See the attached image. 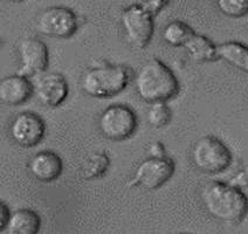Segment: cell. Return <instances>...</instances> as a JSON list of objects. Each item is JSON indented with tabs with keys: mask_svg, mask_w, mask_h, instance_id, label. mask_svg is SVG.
Here are the masks:
<instances>
[{
	"mask_svg": "<svg viewBox=\"0 0 248 234\" xmlns=\"http://www.w3.org/2000/svg\"><path fill=\"white\" fill-rule=\"evenodd\" d=\"M200 198L210 216L226 224H239L248 213L246 194L228 183H207L202 187Z\"/></svg>",
	"mask_w": 248,
	"mask_h": 234,
	"instance_id": "1",
	"label": "cell"
},
{
	"mask_svg": "<svg viewBox=\"0 0 248 234\" xmlns=\"http://www.w3.org/2000/svg\"><path fill=\"white\" fill-rule=\"evenodd\" d=\"M135 88L148 103L166 102L178 94L179 83L173 72L158 59L152 58L140 66L135 76Z\"/></svg>",
	"mask_w": 248,
	"mask_h": 234,
	"instance_id": "2",
	"label": "cell"
},
{
	"mask_svg": "<svg viewBox=\"0 0 248 234\" xmlns=\"http://www.w3.org/2000/svg\"><path fill=\"white\" fill-rule=\"evenodd\" d=\"M129 69L121 64H106L87 70L81 78V88L93 97H110L125 88Z\"/></svg>",
	"mask_w": 248,
	"mask_h": 234,
	"instance_id": "3",
	"label": "cell"
},
{
	"mask_svg": "<svg viewBox=\"0 0 248 234\" xmlns=\"http://www.w3.org/2000/svg\"><path fill=\"white\" fill-rule=\"evenodd\" d=\"M193 164L206 173H219L232 163V152L222 140L214 136H204L194 143L191 152Z\"/></svg>",
	"mask_w": 248,
	"mask_h": 234,
	"instance_id": "4",
	"label": "cell"
},
{
	"mask_svg": "<svg viewBox=\"0 0 248 234\" xmlns=\"http://www.w3.org/2000/svg\"><path fill=\"white\" fill-rule=\"evenodd\" d=\"M137 116L125 104H112L104 109L98 118V128L107 138L123 140L137 129Z\"/></svg>",
	"mask_w": 248,
	"mask_h": 234,
	"instance_id": "5",
	"label": "cell"
},
{
	"mask_svg": "<svg viewBox=\"0 0 248 234\" xmlns=\"http://www.w3.org/2000/svg\"><path fill=\"white\" fill-rule=\"evenodd\" d=\"M152 14L142 4H132L124 8L121 21L125 32L126 40L132 47L144 48L154 34Z\"/></svg>",
	"mask_w": 248,
	"mask_h": 234,
	"instance_id": "6",
	"label": "cell"
},
{
	"mask_svg": "<svg viewBox=\"0 0 248 234\" xmlns=\"http://www.w3.org/2000/svg\"><path fill=\"white\" fill-rule=\"evenodd\" d=\"M78 27L75 12L64 6H50L41 11L36 18V28L42 34L55 38H69Z\"/></svg>",
	"mask_w": 248,
	"mask_h": 234,
	"instance_id": "7",
	"label": "cell"
},
{
	"mask_svg": "<svg viewBox=\"0 0 248 234\" xmlns=\"http://www.w3.org/2000/svg\"><path fill=\"white\" fill-rule=\"evenodd\" d=\"M174 173V163L169 157H150L143 160L137 166L135 171L134 182L136 184L146 188V190H156L163 186Z\"/></svg>",
	"mask_w": 248,
	"mask_h": 234,
	"instance_id": "8",
	"label": "cell"
},
{
	"mask_svg": "<svg viewBox=\"0 0 248 234\" xmlns=\"http://www.w3.org/2000/svg\"><path fill=\"white\" fill-rule=\"evenodd\" d=\"M21 67L19 75L33 76L40 75L47 69L49 60V53L46 44L40 39L30 36L22 39L19 44Z\"/></svg>",
	"mask_w": 248,
	"mask_h": 234,
	"instance_id": "9",
	"label": "cell"
},
{
	"mask_svg": "<svg viewBox=\"0 0 248 234\" xmlns=\"http://www.w3.org/2000/svg\"><path fill=\"white\" fill-rule=\"evenodd\" d=\"M46 132V123L38 114L24 111L11 124V135L20 146L32 148L40 143Z\"/></svg>",
	"mask_w": 248,
	"mask_h": 234,
	"instance_id": "10",
	"label": "cell"
},
{
	"mask_svg": "<svg viewBox=\"0 0 248 234\" xmlns=\"http://www.w3.org/2000/svg\"><path fill=\"white\" fill-rule=\"evenodd\" d=\"M36 97L47 107H58L68 95V83L63 75L59 73H48L41 75L36 81Z\"/></svg>",
	"mask_w": 248,
	"mask_h": 234,
	"instance_id": "11",
	"label": "cell"
},
{
	"mask_svg": "<svg viewBox=\"0 0 248 234\" xmlns=\"http://www.w3.org/2000/svg\"><path fill=\"white\" fill-rule=\"evenodd\" d=\"M33 92L34 87L26 76L16 74L0 81V101L7 106H18L26 102Z\"/></svg>",
	"mask_w": 248,
	"mask_h": 234,
	"instance_id": "12",
	"label": "cell"
},
{
	"mask_svg": "<svg viewBox=\"0 0 248 234\" xmlns=\"http://www.w3.org/2000/svg\"><path fill=\"white\" fill-rule=\"evenodd\" d=\"M63 170L62 159L55 152L45 150L35 154L30 162V171L38 180L48 183L58 179Z\"/></svg>",
	"mask_w": 248,
	"mask_h": 234,
	"instance_id": "13",
	"label": "cell"
},
{
	"mask_svg": "<svg viewBox=\"0 0 248 234\" xmlns=\"http://www.w3.org/2000/svg\"><path fill=\"white\" fill-rule=\"evenodd\" d=\"M41 227L40 216L30 208H19L11 214L7 234H38Z\"/></svg>",
	"mask_w": 248,
	"mask_h": 234,
	"instance_id": "14",
	"label": "cell"
},
{
	"mask_svg": "<svg viewBox=\"0 0 248 234\" xmlns=\"http://www.w3.org/2000/svg\"><path fill=\"white\" fill-rule=\"evenodd\" d=\"M184 47L187 49L191 58L197 62H213L219 59L217 46L204 35L194 33Z\"/></svg>",
	"mask_w": 248,
	"mask_h": 234,
	"instance_id": "15",
	"label": "cell"
},
{
	"mask_svg": "<svg viewBox=\"0 0 248 234\" xmlns=\"http://www.w3.org/2000/svg\"><path fill=\"white\" fill-rule=\"evenodd\" d=\"M218 56L248 74V46L236 41H228L217 46Z\"/></svg>",
	"mask_w": 248,
	"mask_h": 234,
	"instance_id": "16",
	"label": "cell"
},
{
	"mask_svg": "<svg viewBox=\"0 0 248 234\" xmlns=\"http://www.w3.org/2000/svg\"><path fill=\"white\" fill-rule=\"evenodd\" d=\"M110 165L108 155L103 151H95L86 157L81 168V176L84 179H94L103 176Z\"/></svg>",
	"mask_w": 248,
	"mask_h": 234,
	"instance_id": "17",
	"label": "cell"
},
{
	"mask_svg": "<svg viewBox=\"0 0 248 234\" xmlns=\"http://www.w3.org/2000/svg\"><path fill=\"white\" fill-rule=\"evenodd\" d=\"M193 30L185 22L174 20L169 22L163 31V38L169 45L174 47L185 46V44L192 38Z\"/></svg>",
	"mask_w": 248,
	"mask_h": 234,
	"instance_id": "18",
	"label": "cell"
},
{
	"mask_svg": "<svg viewBox=\"0 0 248 234\" xmlns=\"http://www.w3.org/2000/svg\"><path fill=\"white\" fill-rule=\"evenodd\" d=\"M172 112L165 102L152 103L148 110V122L155 128H163L170 123Z\"/></svg>",
	"mask_w": 248,
	"mask_h": 234,
	"instance_id": "19",
	"label": "cell"
},
{
	"mask_svg": "<svg viewBox=\"0 0 248 234\" xmlns=\"http://www.w3.org/2000/svg\"><path fill=\"white\" fill-rule=\"evenodd\" d=\"M217 6L222 13L232 18H240L248 13V0H219Z\"/></svg>",
	"mask_w": 248,
	"mask_h": 234,
	"instance_id": "20",
	"label": "cell"
},
{
	"mask_svg": "<svg viewBox=\"0 0 248 234\" xmlns=\"http://www.w3.org/2000/svg\"><path fill=\"white\" fill-rule=\"evenodd\" d=\"M228 184L234 186V187L240 188V190L244 187H248V165L245 166L242 170L239 171V172L230 180Z\"/></svg>",
	"mask_w": 248,
	"mask_h": 234,
	"instance_id": "21",
	"label": "cell"
},
{
	"mask_svg": "<svg viewBox=\"0 0 248 234\" xmlns=\"http://www.w3.org/2000/svg\"><path fill=\"white\" fill-rule=\"evenodd\" d=\"M143 5V7L145 10H148L152 16L157 14L162 10L165 5H168V1H162V0H152V1H144V2H140Z\"/></svg>",
	"mask_w": 248,
	"mask_h": 234,
	"instance_id": "22",
	"label": "cell"
},
{
	"mask_svg": "<svg viewBox=\"0 0 248 234\" xmlns=\"http://www.w3.org/2000/svg\"><path fill=\"white\" fill-rule=\"evenodd\" d=\"M11 213L10 208L4 202L0 203V230L5 231L7 227V222L11 218Z\"/></svg>",
	"mask_w": 248,
	"mask_h": 234,
	"instance_id": "23",
	"label": "cell"
},
{
	"mask_svg": "<svg viewBox=\"0 0 248 234\" xmlns=\"http://www.w3.org/2000/svg\"><path fill=\"white\" fill-rule=\"evenodd\" d=\"M149 152H150L151 157H156V158H160V157H165V149L164 145L160 142H154L149 145Z\"/></svg>",
	"mask_w": 248,
	"mask_h": 234,
	"instance_id": "24",
	"label": "cell"
},
{
	"mask_svg": "<svg viewBox=\"0 0 248 234\" xmlns=\"http://www.w3.org/2000/svg\"><path fill=\"white\" fill-rule=\"evenodd\" d=\"M180 234H186V233H180Z\"/></svg>",
	"mask_w": 248,
	"mask_h": 234,
	"instance_id": "25",
	"label": "cell"
}]
</instances>
